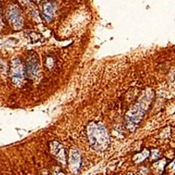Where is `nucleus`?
<instances>
[{"label": "nucleus", "mask_w": 175, "mask_h": 175, "mask_svg": "<svg viewBox=\"0 0 175 175\" xmlns=\"http://www.w3.org/2000/svg\"><path fill=\"white\" fill-rule=\"evenodd\" d=\"M87 133L89 145L95 151H102L107 149L110 137L104 125L100 123H90L87 128Z\"/></svg>", "instance_id": "nucleus-1"}, {"label": "nucleus", "mask_w": 175, "mask_h": 175, "mask_svg": "<svg viewBox=\"0 0 175 175\" xmlns=\"http://www.w3.org/2000/svg\"><path fill=\"white\" fill-rule=\"evenodd\" d=\"M11 77L13 79V83L19 85L22 83L24 79V68L18 59H14L11 62Z\"/></svg>", "instance_id": "nucleus-2"}, {"label": "nucleus", "mask_w": 175, "mask_h": 175, "mask_svg": "<svg viewBox=\"0 0 175 175\" xmlns=\"http://www.w3.org/2000/svg\"><path fill=\"white\" fill-rule=\"evenodd\" d=\"M39 71V60L38 57L36 55H31L26 63L25 69H24V73L26 75L30 78L33 79L37 76Z\"/></svg>", "instance_id": "nucleus-3"}, {"label": "nucleus", "mask_w": 175, "mask_h": 175, "mask_svg": "<svg viewBox=\"0 0 175 175\" xmlns=\"http://www.w3.org/2000/svg\"><path fill=\"white\" fill-rule=\"evenodd\" d=\"M7 17H8L10 23H11V25H13V27H15L16 29H19L22 27L23 18L20 13V11L18 7L11 6V8H9L7 11Z\"/></svg>", "instance_id": "nucleus-4"}, {"label": "nucleus", "mask_w": 175, "mask_h": 175, "mask_svg": "<svg viewBox=\"0 0 175 175\" xmlns=\"http://www.w3.org/2000/svg\"><path fill=\"white\" fill-rule=\"evenodd\" d=\"M69 165L73 172H77L81 166V154L75 149H72L70 151Z\"/></svg>", "instance_id": "nucleus-5"}, {"label": "nucleus", "mask_w": 175, "mask_h": 175, "mask_svg": "<svg viewBox=\"0 0 175 175\" xmlns=\"http://www.w3.org/2000/svg\"><path fill=\"white\" fill-rule=\"evenodd\" d=\"M52 148V153L56 157V158L59 160L63 165L66 164V155H65V151L63 146L57 142H53L51 145Z\"/></svg>", "instance_id": "nucleus-6"}, {"label": "nucleus", "mask_w": 175, "mask_h": 175, "mask_svg": "<svg viewBox=\"0 0 175 175\" xmlns=\"http://www.w3.org/2000/svg\"><path fill=\"white\" fill-rule=\"evenodd\" d=\"M55 4L52 3V2H48L44 5L43 6V17L46 21H50L54 14V11H55Z\"/></svg>", "instance_id": "nucleus-7"}, {"label": "nucleus", "mask_w": 175, "mask_h": 175, "mask_svg": "<svg viewBox=\"0 0 175 175\" xmlns=\"http://www.w3.org/2000/svg\"><path fill=\"white\" fill-rule=\"evenodd\" d=\"M148 155H149V151H147V153H146L145 155H144V151H143V153H139V154H137V155H136V156L134 157V158H135V161H136V162L142 161V160L145 159V158H147Z\"/></svg>", "instance_id": "nucleus-8"}]
</instances>
